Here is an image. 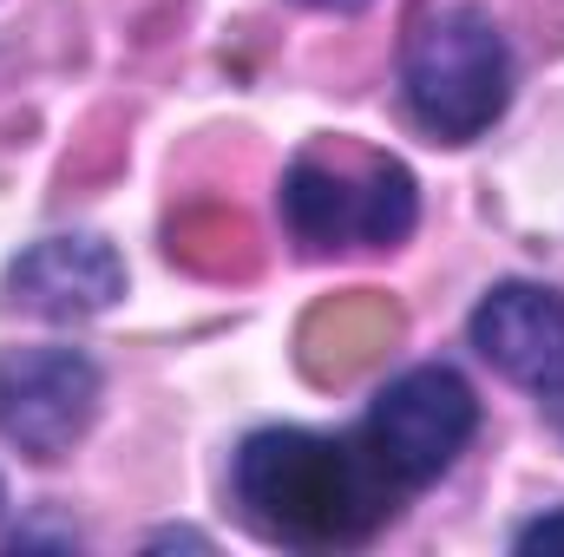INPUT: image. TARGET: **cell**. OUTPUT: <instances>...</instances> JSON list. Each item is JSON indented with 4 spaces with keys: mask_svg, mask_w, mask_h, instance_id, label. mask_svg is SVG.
Segmentation results:
<instances>
[{
    "mask_svg": "<svg viewBox=\"0 0 564 557\" xmlns=\"http://www.w3.org/2000/svg\"><path fill=\"white\" fill-rule=\"evenodd\" d=\"M401 99L408 119L440 144L486 139L512 106V53L492 13L479 7H426L401 40Z\"/></svg>",
    "mask_w": 564,
    "mask_h": 557,
    "instance_id": "cell-2",
    "label": "cell"
},
{
    "mask_svg": "<svg viewBox=\"0 0 564 557\" xmlns=\"http://www.w3.org/2000/svg\"><path fill=\"white\" fill-rule=\"evenodd\" d=\"M512 545H519V551H564V505L545 512V518H532V525H519Z\"/></svg>",
    "mask_w": 564,
    "mask_h": 557,
    "instance_id": "cell-8",
    "label": "cell"
},
{
    "mask_svg": "<svg viewBox=\"0 0 564 557\" xmlns=\"http://www.w3.org/2000/svg\"><path fill=\"white\" fill-rule=\"evenodd\" d=\"M126 295V263L99 237H46L13 256L7 302L40 321H93Z\"/></svg>",
    "mask_w": 564,
    "mask_h": 557,
    "instance_id": "cell-7",
    "label": "cell"
},
{
    "mask_svg": "<svg viewBox=\"0 0 564 557\" xmlns=\"http://www.w3.org/2000/svg\"><path fill=\"white\" fill-rule=\"evenodd\" d=\"M361 433L388 459V472L408 492H421V485H433L466 452V439L479 433V401H473V387L453 368H408L401 381H388L375 394Z\"/></svg>",
    "mask_w": 564,
    "mask_h": 557,
    "instance_id": "cell-4",
    "label": "cell"
},
{
    "mask_svg": "<svg viewBox=\"0 0 564 557\" xmlns=\"http://www.w3.org/2000/svg\"><path fill=\"white\" fill-rule=\"evenodd\" d=\"M302 7H322V13H348V7H361V0H302Z\"/></svg>",
    "mask_w": 564,
    "mask_h": 557,
    "instance_id": "cell-9",
    "label": "cell"
},
{
    "mask_svg": "<svg viewBox=\"0 0 564 557\" xmlns=\"http://www.w3.org/2000/svg\"><path fill=\"white\" fill-rule=\"evenodd\" d=\"M99 414V368L79 348H0V439L66 459Z\"/></svg>",
    "mask_w": 564,
    "mask_h": 557,
    "instance_id": "cell-5",
    "label": "cell"
},
{
    "mask_svg": "<svg viewBox=\"0 0 564 557\" xmlns=\"http://www.w3.org/2000/svg\"><path fill=\"white\" fill-rule=\"evenodd\" d=\"M243 518L295 551H335L368 545L381 525H394L408 485L388 472V459L368 446V433H308V426H263L237 446L230 466Z\"/></svg>",
    "mask_w": 564,
    "mask_h": 557,
    "instance_id": "cell-1",
    "label": "cell"
},
{
    "mask_svg": "<svg viewBox=\"0 0 564 557\" xmlns=\"http://www.w3.org/2000/svg\"><path fill=\"white\" fill-rule=\"evenodd\" d=\"M545 401H552V414H558V426H564V387L558 394H545Z\"/></svg>",
    "mask_w": 564,
    "mask_h": 557,
    "instance_id": "cell-10",
    "label": "cell"
},
{
    "mask_svg": "<svg viewBox=\"0 0 564 557\" xmlns=\"http://www.w3.org/2000/svg\"><path fill=\"white\" fill-rule=\"evenodd\" d=\"M421 217L414 171L388 151L322 144L282 177V223L302 250H394Z\"/></svg>",
    "mask_w": 564,
    "mask_h": 557,
    "instance_id": "cell-3",
    "label": "cell"
},
{
    "mask_svg": "<svg viewBox=\"0 0 564 557\" xmlns=\"http://www.w3.org/2000/svg\"><path fill=\"white\" fill-rule=\"evenodd\" d=\"M473 348L525 394L564 387V295L545 282H499L479 295L466 321Z\"/></svg>",
    "mask_w": 564,
    "mask_h": 557,
    "instance_id": "cell-6",
    "label": "cell"
},
{
    "mask_svg": "<svg viewBox=\"0 0 564 557\" xmlns=\"http://www.w3.org/2000/svg\"><path fill=\"white\" fill-rule=\"evenodd\" d=\"M0 505H7V492H0Z\"/></svg>",
    "mask_w": 564,
    "mask_h": 557,
    "instance_id": "cell-11",
    "label": "cell"
}]
</instances>
